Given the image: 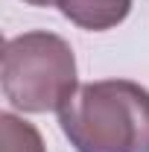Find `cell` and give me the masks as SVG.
<instances>
[{
  "instance_id": "6da1fadb",
  "label": "cell",
  "mask_w": 149,
  "mask_h": 152,
  "mask_svg": "<svg viewBox=\"0 0 149 152\" xmlns=\"http://www.w3.org/2000/svg\"><path fill=\"white\" fill-rule=\"evenodd\" d=\"M58 126L76 152H149V91L131 79L79 85Z\"/></svg>"
},
{
  "instance_id": "7a4b0ae2",
  "label": "cell",
  "mask_w": 149,
  "mask_h": 152,
  "mask_svg": "<svg viewBox=\"0 0 149 152\" xmlns=\"http://www.w3.org/2000/svg\"><path fill=\"white\" fill-rule=\"evenodd\" d=\"M76 94L73 47L56 32L35 29L3 47V96L26 114L58 111Z\"/></svg>"
},
{
  "instance_id": "3957f363",
  "label": "cell",
  "mask_w": 149,
  "mask_h": 152,
  "mask_svg": "<svg viewBox=\"0 0 149 152\" xmlns=\"http://www.w3.org/2000/svg\"><path fill=\"white\" fill-rule=\"evenodd\" d=\"M61 15L88 32H105L129 18L131 0H58Z\"/></svg>"
},
{
  "instance_id": "277c9868",
  "label": "cell",
  "mask_w": 149,
  "mask_h": 152,
  "mask_svg": "<svg viewBox=\"0 0 149 152\" xmlns=\"http://www.w3.org/2000/svg\"><path fill=\"white\" fill-rule=\"evenodd\" d=\"M0 152H47L41 132L9 111L0 114Z\"/></svg>"
},
{
  "instance_id": "5b68a950",
  "label": "cell",
  "mask_w": 149,
  "mask_h": 152,
  "mask_svg": "<svg viewBox=\"0 0 149 152\" xmlns=\"http://www.w3.org/2000/svg\"><path fill=\"white\" fill-rule=\"evenodd\" d=\"M23 3H29V6H56L58 0H23Z\"/></svg>"
}]
</instances>
